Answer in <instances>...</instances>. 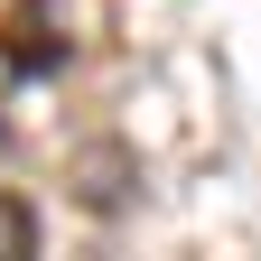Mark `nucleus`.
Here are the masks:
<instances>
[{
    "mask_svg": "<svg viewBox=\"0 0 261 261\" xmlns=\"http://www.w3.org/2000/svg\"><path fill=\"white\" fill-rule=\"evenodd\" d=\"M0 261H38V215H28V196H0Z\"/></svg>",
    "mask_w": 261,
    "mask_h": 261,
    "instance_id": "3",
    "label": "nucleus"
},
{
    "mask_svg": "<svg viewBox=\"0 0 261 261\" xmlns=\"http://www.w3.org/2000/svg\"><path fill=\"white\" fill-rule=\"evenodd\" d=\"M0 65H10V75H56V65H65L56 0H19V10H10V28H0Z\"/></svg>",
    "mask_w": 261,
    "mask_h": 261,
    "instance_id": "1",
    "label": "nucleus"
},
{
    "mask_svg": "<svg viewBox=\"0 0 261 261\" xmlns=\"http://www.w3.org/2000/svg\"><path fill=\"white\" fill-rule=\"evenodd\" d=\"M75 187H84V205H103V215H112L121 196L140 187V168H130V149H121V140H93V149L75 159Z\"/></svg>",
    "mask_w": 261,
    "mask_h": 261,
    "instance_id": "2",
    "label": "nucleus"
}]
</instances>
